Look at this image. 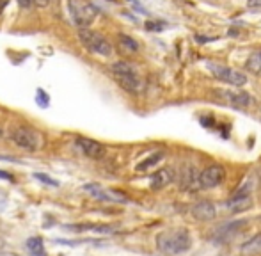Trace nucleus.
<instances>
[{
	"instance_id": "f257e3e1",
	"label": "nucleus",
	"mask_w": 261,
	"mask_h": 256,
	"mask_svg": "<svg viewBox=\"0 0 261 256\" xmlns=\"http://www.w3.org/2000/svg\"><path fill=\"white\" fill-rule=\"evenodd\" d=\"M192 246V239L190 233L185 228L171 229V232H164L156 237V247L162 253L167 254H179L185 253Z\"/></svg>"
},
{
	"instance_id": "f03ea898",
	"label": "nucleus",
	"mask_w": 261,
	"mask_h": 256,
	"mask_svg": "<svg viewBox=\"0 0 261 256\" xmlns=\"http://www.w3.org/2000/svg\"><path fill=\"white\" fill-rule=\"evenodd\" d=\"M110 73H112L114 80L119 84V87H123V89L128 91V93L139 94L142 89H144V82H142L137 69H135L132 64L124 63V61L114 63L112 68H110Z\"/></svg>"
},
{
	"instance_id": "7ed1b4c3",
	"label": "nucleus",
	"mask_w": 261,
	"mask_h": 256,
	"mask_svg": "<svg viewBox=\"0 0 261 256\" xmlns=\"http://www.w3.org/2000/svg\"><path fill=\"white\" fill-rule=\"evenodd\" d=\"M79 39H80V43L93 54H98V56H103V57H109L110 54H112V45L109 43V39L96 31H91V29H87V27L80 29Z\"/></svg>"
},
{
	"instance_id": "20e7f679",
	"label": "nucleus",
	"mask_w": 261,
	"mask_h": 256,
	"mask_svg": "<svg viewBox=\"0 0 261 256\" xmlns=\"http://www.w3.org/2000/svg\"><path fill=\"white\" fill-rule=\"evenodd\" d=\"M68 9H69V14H71L73 21H75L80 29L89 27L94 21L96 13H98L96 7H94L93 4L86 2V0H69Z\"/></svg>"
},
{
	"instance_id": "39448f33",
	"label": "nucleus",
	"mask_w": 261,
	"mask_h": 256,
	"mask_svg": "<svg viewBox=\"0 0 261 256\" xmlns=\"http://www.w3.org/2000/svg\"><path fill=\"white\" fill-rule=\"evenodd\" d=\"M13 142L18 148L25 149V151H38L43 146V135L39 132H36L34 128L20 126L11 134Z\"/></svg>"
},
{
	"instance_id": "423d86ee",
	"label": "nucleus",
	"mask_w": 261,
	"mask_h": 256,
	"mask_svg": "<svg viewBox=\"0 0 261 256\" xmlns=\"http://www.w3.org/2000/svg\"><path fill=\"white\" fill-rule=\"evenodd\" d=\"M206 68L212 71V75L215 76L217 80H220V82H224V84H229V86H233V87H242L247 84V75L242 71H237L234 68H229V66L208 63Z\"/></svg>"
},
{
	"instance_id": "0eeeda50",
	"label": "nucleus",
	"mask_w": 261,
	"mask_h": 256,
	"mask_svg": "<svg viewBox=\"0 0 261 256\" xmlns=\"http://www.w3.org/2000/svg\"><path fill=\"white\" fill-rule=\"evenodd\" d=\"M252 207V185L251 182L244 184L240 189H237L233 194L229 196V199L226 201V208L234 214H240L245 212Z\"/></svg>"
},
{
	"instance_id": "6e6552de",
	"label": "nucleus",
	"mask_w": 261,
	"mask_h": 256,
	"mask_svg": "<svg viewBox=\"0 0 261 256\" xmlns=\"http://www.w3.org/2000/svg\"><path fill=\"white\" fill-rule=\"evenodd\" d=\"M226 180V169L219 164L208 166L199 173V189H215Z\"/></svg>"
},
{
	"instance_id": "1a4fd4ad",
	"label": "nucleus",
	"mask_w": 261,
	"mask_h": 256,
	"mask_svg": "<svg viewBox=\"0 0 261 256\" xmlns=\"http://www.w3.org/2000/svg\"><path fill=\"white\" fill-rule=\"evenodd\" d=\"M76 146H79V149L87 157V159L100 160L105 157V146L101 144V142L94 141V139L79 137L76 139Z\"/></svg>"
},
{
	"instance_id": "9d476101",
	"label": "nucleus",
	"mask_w": 261,
	"mask_h": 256,
	"mask_svg": "<svg viewBox=\"0 0 261 256\" xmlns=\"http://www.w3.org/2000/svg\"><path fill=\"white\" fill-rule=\"evenodd\" d=\"M84 189H86L89 194H93V196L100 201H110V203H128L126 196H123V194H119L116 191H105V189H101L100 185L87 184Z\"/></svg>"
},
{
	"instance_id": "9b49d317",
	"label": "nucleus",
	"mask_w": 261,
	"mask_h": 256,
	"mask_svg": "<svg viewBox=\"0 0 261 256\" xmlns=\"http://www.w3.org/2000/svg\"><path fill=\"white\" fill-rule=\"evenodd\" d=\"M220 94H222V96L226 98L231 105H234V107L244 109V107H249V105L252 104L251 94L244 93V91H220Z\"/></svg>"
},
{
	"instance_id": "f8f14e48",
	"label": "nucleus",
	"mask_w": 261,
	"mask_h": 256,
	"mask_svg": "<svg viewBox=\"0 0 261 256\" xmlns=\"http://www.w3.org/2000/svg\"><path fill=\"white\" fill-rule=\"evenodd\" d=\"M192 215L197 221H212L217 215V208L210 201H201L192 208Z\"/></svg>"
},
{
	"instance_id": "ddd939ff",
	"label": "nucleus",
	"mask_w": 261,
	"mask_h": 256,
	"mask_svg": "<svg viewBox=\"0 0 261 256\" xmlns=\"http://www.w3.org/2000/svg\"><path fill=\"white\" fill-rule=\"evenodd\" d=\"M172 182V173L171 169H160L151 176V189H164L165 185H169Z\"/></svg>"
},
{
	"instance_id": "4468645a",
	"label": "nucleus",
	"mask_w": 261,
	"mask_h": 256,
	"mask_svg": "<svg viewBox=\"0 0 261 256\" xmlns=\"http://www.w3.org/2000/svg\"><path fill=\"white\" fill-rule=\"evenodd\" d=\"M240 251L244 254H249V256H254V254L261 253V233L256 237H252L249 242H245L244 246L240 247Z\"/></svg>"
},
{
	"instance_id": "2eb2a0df",
	"label": "nucleus",
	"mask_w": 261,
	"mask_h": 256,
	"mask_svg": "<svg viewBox=\"0 0 261 256\" xmlns=\"http://www.w3.org/2000/svg\"><path fill=\"white\" fill-rule=\"evenodd\" d=\"M162 159H164V153H162V151L153 153L151 157H148V159L142 160L141 164H137V167H135V171H139V173H144V171H149V169H151V167H155Z\"/></svg>"
},
{
	"instance_id": "dca6fc26",
	"label": "nucleus",
	"mask_w": 261,
	"mask_h": 256,
	"mask_svg": "<svg viewBox=\"0 0 261 256\" xmlns=\"http://www.w3.org/2000/svg\"><path fill=\"white\" fill-rule=\"evenodd\" d=\"M117 41H119L121 48L126 50L128 54H135L139 50V43L128 34H119V36H117Z\"/></svg>"
},
{
	"instance_id": "f3484780",
	"label": "nucleus",
	"mask_w": 261,
	"mask_h": 256,
	"mask_svg": "<svg viewBox=\"0 0 261 256\" xmlns=\"http://www.w3.org/2000/svg\"><path fill=\"white\" fill-rule=\"evenodd\" d=\"M27 247L31 253H34L36 256H46L45 253V246H43V240L38 239V237H32V239L27 240Z\"/></svg>"
},
{
	"instance_id": "a211bd4d",
	"label": "nucleus",
	"mask_w": 261,
	"mask_h": 256,
	"mask_svg": "<svg viewBox=\"0 0 261 256\" xmlns=\"http://www.w3.org/2000/svg\"><path fill=\"white\" fill-rule=\"evenodd\" d=\"M245 68L252 73H259L261 71V52H254L249 56L247 63H245Z\"/></svg>"
},
{
	"instance_id": "6ab92c4d",
	"label": "nucleus",
	"mask_w": 261,
	"mask_h": 256,
	"mask_svg": "<svg viewBox=\"0 0 261 256\" xmlns=\"http://www.w3.org/2000/svg\"><path fill=\"white\" fill-rule=\"evenodd\" d=\"M34 178H38L39 182H43V184H46V185H52V187H57V185H59V182H57V180H52V178H48L46 174L36 173V174H34Z\"/></svg>"
},
{
	"instance_id": "aec40b11",
	"label": "nucleus",
	"mask_w": 261,
	"mask_h": 256,
	"mask_svg": "<svg viewBox=\"0 0 261 256\" xmlns=\"http://www.w3.org/2000/svg\"><path fill=\"white\" fill-rule=\"evenodd\" d=\"M146 27H148L149 31H162V25L156 23V21H146Z\"/></svg>"
},
{
	"instance_id": "412c9836",
	"label": "nucleus",
	"mask_w": 261,
	"mask_h": 256,
	"mask_svg": "<svg viewBox=\"0 0 261 256\" xmlns=\"http://www.w3.org/2000/svg\"><path fill=\"white\" fill-rule=\"evenodd\" d=\"M32 4L38 7H46L50 4V0H32Z\"/></svg>"
},
{
	"instance_id": "4be33fe9",
	"label": "nucleus",
	"mask_w": 261,
	"mask_h": 256,
	"mask_svg": "<svg viewBox=\"0 0 261 256\" xmlns=\"http://www.w3.org/2000/svg\"><path fill=\"white\" fill-rule=\"evenodd\" d=\"M249 7H261V0H247Z\"/></svg>"
},
{
	"instance_id": "5701e85b",
	"label": "nucleus",
	"mask_w": 261,
	"mask_h": 256,
	"mask_svg": "<svg viewBox=\"0 0 261 256\" xmlns=\"http://www.w3.org/2000/svg\"><path fill=\"white\" fill-rule=\"evenodd\" d=\"M18 4H20L21 7H31L32 6V0H18Z\"/></svg>"
},
{
	"instance_id": "b1692460",
	"label": "nucleus",
	"mask_w": 261,
	"mask_h": 256,
	"mask_svg": "<svg viewBox=\"0 0 261 256\" xmlns=\"http://www.w3.org/2000/svg\"><path fill=\"white\" fill-rule=\"evenodd\" d=\"M6 6H7V0H0V14H2V11Z\"/></svg>"
},
{
	"instance_id": "393cba45",
	"label": "nucleus",
	"mask_w": 261,
	"mask_h": 256,
	"mask_svg": "<svg viewBox=\"0 0 261 256\" xmlns=\"http://www.w3.org/2000/svg\"><path fill=\"white\" fill-rule=\"evenodd\" d=\"M0 139H2V130H0Z\"/></svg>"
},
{
	"instance_id": "a878e982",
	"label": "nucleus",
	"mask_w": 261,
	"mask_h": 256,
	"mask_svg": "<svg viewBox=\"0 0 261 256\" xmlns=\"http://www.w3.org/2000/svg\"><path fill=\"white\" fill-rule=\"evenodd\" d=\"M110 2H116V0H110Z\"/></svg>"
}]
</instances>
